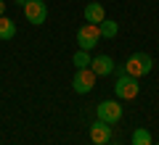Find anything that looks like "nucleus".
Returning <instances> with one entry per match:
<instances>
[{"instance_id": "obj_10", "label": "nucleus", "mask_w": 159, "mask_h": 145, "mask_svg": "<svg viewBox=\"0 0 159 145\" xmlns=\"http://www.w3.org/2000/svg\"><path fill=\"white\" fill-rule=\"evenodd\" d=\"M13 37H16V21H11L8 16H0V40L11 42Z\"/></svg>"}, {"instance_id": "obj_14", "label": "nucleus", "mask_w": 159, "mask_h": 145, "mask_svg": "<svg viewBox=\"0 0 159 145\" xmlns=\"http://www.w3.org/2000/svg\"><path fill=\"white\" fill-rule=\"evenodd\" d=\"M0 16H6V0H0Z\"/></svg>"}, {"instance_id": "obj_5", "label": "nucleus", "mask_w": 159, "mask_h": 145, "mask_svg": "<svg viewBox=\"0 0 159 145\" xmlns=\"http://www.w3.org/2000/svg\"><path fill=\"white\" fill-rule=\"evenodd\" d=\"M96 74H93V69H77V74H74L72 79V90L77 95H88L93 87H96Z\"/></svg>"}, {"instance_id": "obj_1", "label": "nucleus", "mask_w": 159, "mask_h": 145, "mask_svg": "<svg viewBox=\"0 0 159 145\" xmlns=\"http://www.w3.org/2000/svg\"><path fill=\"white\" fill-rule=\"evenodd\" d=\"M114 74H117L114 92H117L119 100H133V98H138V90H141L138 79H135V77H130V74H127L122 66H114Z\"/></svg>"}, {"instance_id": "obj_3", "label": "nucleus", "mask_w": 159, "mask_h": 145, "mask_svg": "<svg viewBox=\"0 0 159 145\" xmlns=\"http://www.w3.org/2000/svg\"><path fill=\"white\" fill-rule=\"evenodd\" d=\"M77 42L82 50H93L98 42H101V27L98 24H82L77 29Z\"/></svg>"}, {"instance_id": "obj_16", "label": "nucleus", "mask_w": 159, "mask_h": 145, "mask_svg": "<svg viewBox=\"0 0 159 145\" xmlns=\"http://www.w3.org/2000/svg\"><path fill=\"white\" fill-rule=\"evenodd\" d=\"M109 145H122V143H109Z\"/></svg>"}, {"instance_id": "obj_12", "label": "nucleus", "mask_w": 159, "mask_h": 145, "mask_svg": "<svg viewBox=\"0 0 159 145\" xmlns=\"http://www.w3.org/2000/svg\"><path fill=\"white\" fill-rule=\"evenodd\" d=\"M133 145H154L151 132H148L146 127H138L135 132H133Z\"/></svg>"}, {"instance_id": "obj_9", "label": "nucleus", "mask_w": 159, "mask_h": 145, "mask_svg": "<svg viewBox=\"0 0 159 145\" xmlns=\"http://www.w3.org/2000/svg\"><path fill=\"white\" fill-rule=\"evenodd\" d=\"M82 16H85L88 24H101L103 19H106V11H103L101 3H88L85 11H82Z\"/></svg>"}, {"instance_id": "obj_15", "label": "nucleus", "mask_w": 159, "mask_h": 145, "mask_svg": "<svg viewBox=\"0 0 159 145\" xmlns=\"http://www.w3.org/2000/svg\"><path fill=\"white\" fill-rule=\"evenodd\" d=\"M16 6H21V8H24V6H27V0H16Z\"/></svg>"}, {"instance_id": "obj_4", "label": "nucleus", "mask_w": 159, "mask_h": 145, "mask_svg": "<svg viewBox=\"0 0 159 145\" xmlns=\"http://www.w3.org/2000/svg\"><path fill=\"white\" fill-rule=\"evenodd\" d=\"M96 113H98L101 122H106L109 127H114V124L122 122V103H117V100H103V103H98Z\"/></svg>"}, {"instance_id": "obj_11", "label": "nucleus", "mask_w": 159, "mask_h": 145, "mask_svg": "<svg viewBox=\"0 0 159 145\" xmlns=\"http://www.w3.org/2000/svg\"><path fill=\"white\" fill-rule=\"evenodd\" d=\"M98 27H101V37H106V40H114V37H117V32H119L117 21H111V19H103Z\"/></svg>"}, {"instance_id": "obj_6", "label": "nucleus", "mask_w": 159, "mask_h": 145, "mask_svg": "<svg viewBox=\"0 0 159 145\" xmlns=\"http://www.w3.org/2000/svg\"><path fill=\"white\" fill-rule=\"evenodd\" d=\"M24 19H27L29 24H34V27L45 24V19H48V6L43 3V0H27V6H24Z\"/></svg>"}, {"instance_id": "obj_8", "label": "nucleus", "mask_w": 159, "mask_h": 145, "mask_svg": "<svg viewBox=\"0 0 159 145\" xmlns=\"http://www.w3.org/2000/svg\"><path fill=\"white\" fill-rule=\"evenodd\" d=\"M114 58L111 56H96L90 61V69H93V74L96 77H106V74H114Z\"/></svg>"}, {"instance_id": "obj_7", "label": "nucleus", "mask_w": 159, "mask_h": 145, "mask_svg": "<svg viewBox=\"0 0 159 145\" xmlns=\"http://www.w3.org/2000/svg\"><path fill=\"white\" fill-rule=\"evenodd\" d=\"M90 140H93V145H109L111 143V127H109L106 122H93L90 124Z\"/></svg>"}, {"instance_id": "obj_13", "label": "nucleus", "mask_w": 159, "mask_h": 145, "mask_svg": "<svg viewBox=\"0 0 159 145\" xmlns=\"http://www.w3.org/2000/svg\"><path fill=\"white\" fill-rule=\"evenodd\" d=\"M90 61H93V58H90V50H82V48H80V50L74 53V58H72V63H74L77 69H90Z\"/></svg>"}, {"instance_id": "obj_2", "label": "nucleus", "mask_w": 159, "mask_h": 145, "mask_svg": "<svg viewBox=\"0 0 159 145\" xmlns=\"http://www.w3.org/2000/svg\"><path fill=\"white\" fill-rule=\"evenodd\" d=\"M122 69H125L130 77L141 79L143 74H148V71L154 69V61H151V56H148V53H133V56L125 61V66H122Z\"/></svg>"}]
</instances>
